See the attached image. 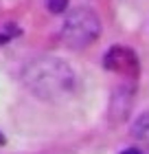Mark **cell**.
I'll return each instance as SVG.
<instances>
[{"mask_svg":"<svg viewBox=\"0 0 149 154\" xmlns=\"http://www.w3.org/2000/svg\"><path fill=\"white\" fill-rule=\"evenodd\" d=\"M132 108V90L130 88H116L114 97H112V119H125Z\"/></svg>","mask_w":149,"mask_h":154,"instance_id":"4","label":"cell"},{"mask_svg":"<svg viewBox=\"0 0 149 154\" xmlns=\"http://www.w3.org/2000/svg\"><path fill=\"white\" fill-rule=\"evenodd\" d=\"M59 35L70 48H86L101 35V20L88 7L70 9L64 18Z\"/></svg>","mask_w":149,"mask_h":154,"instance_id":"2","label":"cell"},{"mask_svg":"<svg viewBox=\"0 0 149 154\" xmlns=\"http://www.w3.org/2000/svg\"><path fill=\"white\" fill-rule=\"evenodd\" d=\"M132 134H134L136 141H140L145 148H149V112H143L136 121H134Z\"/></svg>","mask_w":149,"mask_h":154,"instance_id":"5","label":"cell"},{"mask_svg":"<svg viewBox=\"0 0 149 154\" xmlns=\"http://www.w3.org/2000/svg\"><path fill=\"white\" fill-rule=\"evenodd\" d=\"M103 64L108 71H116V73H136L138 68V60L130 48L125 46H112L103 57Z\"/></svg>","mask_w":149,"mask_h":154,"instance_id":"3","label":"cell"},{"mask_svg":"<svg viewBox=\"0 0 149 154\" xmlns=\"http://www.w3.org/2000/svg\"><path fill=\"white\" fill-rule=\"evenodd\" d=\"M121 154H140V150H136V148H127V150H123Z\"/></svg>","mask_w":149,"mask_h":154,"instance_id":"7","label":"cell"},{"mask_svg":"<svg viewBox=\"0 0 149 154\" xmlns=\"http://www.w3.org/2000/svg\"><path fill=\"white\" fill-rule=\"evenodd\" d=\"M46 7L51 13H64L68 9V0H46Z\"/></svg>","mask_w":149,"mask_h":154,"instance_id":"6","label":"cell"},{"mask_svg":"<svg viewBox=\"0 0 149 154\" xmlns=\"http://www.w3.org/2000/svg\"><path fill=\"white\" fill-rule=\"evenodd\" d=\"M0 145H4V137L2 134H0Z\"/></svg>","mask_w":149,"mask_h":154,"instance_id":"8","label":"cell"},{"mask_svg":"<svg viewBox=\"0 0 149 154\" xmlns=\"http://www.w3.org/2000/svg\"><path fill=\"white\" fill-rule=\"evenodd\" d=\"M22 79L26 88L40 99H64L70 97L77 90V75L64 60L53 57V55H44L29 62L24 66Z\"/></svg>","mask_w":149,"mask_h":154,"instance_id":"1","label":"cell"}]
</instances>
